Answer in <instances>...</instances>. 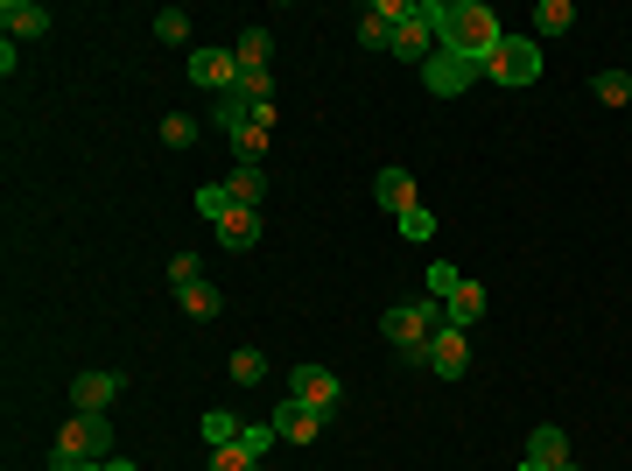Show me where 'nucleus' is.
<instances>
[{"label": "nucleus", "instance_id": "nucleus-10", "mask_svg": "<svg viewBox=\"0 0 632 471\" xmlns=\"http://www.w3.org/2000/svg\"><path fill=\"white\" fill-rule=\"evenodd\" d=\"M422 366L436 373V380H464V366H471V345H464V331H457V324H443L436 338H428Z\"/></svg>", "mask_w": 632, "mask_h": 471}, {"label": "nucleus", "instance_id": "nucleus-8", "mask_svg": "<svg viewBox=\"0 0 632 471\" xmlns=\"http://www.w3.org/2000/svg\"><path fill=\"white\" fill-rule=\"evenodd\" d=\"M478 78H485V71H478L471 57H457V50H436V57L422 63V85H428L436 99H457L464 85H478Z\"/></svg>", "mask_w": 632, "mask_h": 471}, {"label": "nucleus", "instance_id": "nucleus-18", "mask_svg": "<svg viewBox=\"0 0 632 471\" xmlns=\"http://www.w3.org/2000/svg\"><path fill=\"white\" fill-rule=\"evenodd\" d=\"M218 239L233 246V254H246V246H260V212H246V205H233L218 218Z\"/></svg>", "mask_w": 632, "mask_h": 471}, {"label": "nucleus", "instance_id": "nucleus-32", "mask_svg": "<svg viewBox=\"0 0 632 471\" xmlns=\"http://www.w3.org/2000/svg\"><path fill=\"white\" fill-rule=\"evenodd\" d=\"M464 275H457V267H450V261H436V267H428V296H443L450 303V288H457Z\"/></svg>", "mask_w": 632, "mask_h": 471}, {"label": "nucleus", "instance_id": "nucleus-14", "mask_svg": "<svg viewBox=\"0 0 632 471\" xmlns=\"http://www.w3.org/2000/svg\"><path fill=\"white\" fill-rule=\"evenodd\" d=\"M275 436H282V443H316V436H324V415L303 409V401L288 394L282 409H275Z\"/></svg>", "mask_w": 632, "mask_h": 471}, {"label": "nucleus", "instance_id": "nucleus-5", "mask_svg": "<svg viewBox=\"0 0 632 471\" xmlns=\"http://www.w3.org/2000/svg\"><path fill=\"white\" fill-rule=\"evenodd\" d=\"M485 78H492V85H513V92H521V85H534V78H541V42L506 29L500 50L485 57Z\"/></svg>", "mask_w": 632, "mask_h": 471}, {"label": "nucleus", "instance_id": "nucleus-33", "mask_svg": "<svg viewBox=\"0 0 632 471\" xmlns=\"http://www.w3.org/2000/svg\"><path fill=\"white\" fill-rule=\"evenodd\" d=\"M57 471H112V458L106 464H57Z\"/></svg>", "mask_w": 632, "mask_h": 471}, {"label": "nucleus", "instance_id": "nucleus-16", "mask_svg": "<svg viewBox=\"0 0 632 471\" xmlns=\"http://www.w3.org/2000/svg\"><path fill=\"white\" fill-rule=\"evenodd\" d=\"M485 310H492V288L485 282H457V288H450V324H457V331H471V324H478L485 317Z\"/></svg>", "mask_w": 632, "mask_h": 471}, {"label": "nucleus", "instance_id": "nucleus-12", "mask_svg": "<svg viewBox=\"0 0 632 471\" xmlns=\"http://www.w3.org/2000/svg\"><path fill=\"white\" fill-rule=\"evenodd\" d=\"M190 78L205 85L211 99H225V92H239V63H233V50H190Z\"/></svg>", "mask_w": 632, "mask_h": 471}, {"label": "nucleus", "instance_id": "nucleus-15", "mask_svg": "<svg viewBox=\"0 0 632 471\" xmlns=\"http://www.w3.org/2000/svg\"><path fill=\"white\" fill-rule=\"evenodd\" d=\"M373 197H379V205H387L394 218L422 205V197H415V176H408V169H401V163H387V169H379V176H373Z\"/></svg>", "mask_w": 632, "mask_h": 471}, {"label": "nucleus", "instance_id": "nucleus-29", "mask_svg": "<svg viewBox=\"0 0 632 471\" xmlns=\"http://www.w3.org/2000/svg\"><path fill=\"white\" fill-rule=\"evenodd\" d=\"M197 212H205L211 226H218V218L233 212V190H225V184H205V190H197Z\"/></svg>", "mask_w": 632, "mask_h": 471}, {"label": "nucleus", "instance_id": "nucleus-26", "mask_svg": "<svg viewBox=\"0 0 632 471\" xmlns=\"http://www.w3.org/2000/svg\"><path fill=\"white\" fill-rule=\"evenodd\" d=\"M197 282H205V261H197V254H176V261H169V288L184 296V288H197Z\"/></svg>", "mask_w": 632, "mask_h": 471}, {"label": "nucleus", "instance_id": "nucleus-1", "mask_svg": "<svg viewBox=\"0 0 632 471\" xmlns=\"http://www.w3.org/2000/svg\"><path fill=\"white\" fill-rule=\"evenodd\" d=\"M436 36H443V50H457V57H471L485 71V57L500 50V14L485 8V0H443L436 8Z\"/></svg>", "mask_w": 632, "mask_h": 471}, {"label": "nucleus", "instance_id": "nucleus-9", "mask_svg": "<svg viewBox=\"0 0 632 471\" xmlns=\"http://www.w3.org/2000/svg\"><path fill=\"white\" fill-rule=\"evenodd\" d=\"M267 443H282L275 422H254V430H239V443H218V451H211V471H260V451H267Z\"/></svg>", "mask_w": 632, "mask_h": 471}, {"label": "nucleus", "instance_id": "nucleus-24", "mask_svg": "<svg viewBox=\"0 0 632 471\" xmlns=\"http://www.w3.org/2000/svg\"><path fill=\"white\" fill-rule=\"evenodd\" d=\"M591 92H598V106H632V78L625 71H598Z\"/></svg>", "mask_w": 632, "mask_h": 471}, {"label": "nucleus", "instance_id": "nucleus-13", "mask_svg": "<svg viewBox=\"0 0 632 471\" xmlns=\"http://www.w3.org/2000/svg\"><path fill=\"white\" fill-rule=\"evenodd\" d=\"M0 29H8V42H29L50 29V8L42 0H0Z\"/></svg>", "mask_w": 632, "mask_h": 471}, {"label": "nucleus", "instance_id": "nucleus-6", "mask_svg": "<svg viewBox=\"0 0 632 471\" xmlns=\"http://www.w3.org/2000/svg\"><path fill=\"white\" fill-rule=\"evenodd\" d=\"M288 394H296L303 409H316L324 422L345 409V380H337L330 366H296V373H288Z\"/></svg>", "mask_w": 632, "mask_h": 471}, {"label": "nucleus", "instance_id": "nucleus-3", "mask_svg": "<svg viewBox=\"0 0 632 471\" xmlns=\"http://www.w3.org/2000/svg\"><path fill=\"white\" fill-rule=\"evenodd\" d=\"M112 458V415H71L57 436V464H106Z\"/></svg>", "mask_w": 632, "mask_h": 471}, {"label": "nucleus", "instance_id": "nucleus-35", "mask_svg": "<svg viewBox=\"0 0 632 471\" xmlns=\"http://www.w3.org/2000/svg\"><path fill=\"white\" fill-rule=\"evenodd\" d=\"M521 471H549V464H534V458H521Z\"/></svg>", "mask_w": 632, "mask_h": 471}, {"label": "nucleus", "instance_id": "nucleus-31", "mask_svg": "<svg viewBox=\"0 0 632 471\" xmlns=\"http://www.w3.org/2000/svg\"><path fill=\"white\" fill-rule=\"evenodd\" d=\"M162 141H169V148H190V141H197V120H190V114H169V120H162Z\"/></svg>", "mask_w": 632, "mask_h": 471}, {"label": "nucleus", "instance_id": "nucleus-36", "mask_svg": "<svg viewBox=\"0 0 632 471\" xmlns=\"http://www.w3.org/2000/svg\"><path fill=\"white\" fill-rule=\"evenodd\" d=\"M562 471H576V464H562Z\"/></svg>", "mask_w": 632, "mask_h": 471}, {"label": "nucleus", "instance_id": "nucleus-7", "mask_svg": "<svg viewBox=\"0 0 632 471\" xmlns=\"http://www.w3.org/2000/svg\"><path fill=\"white\" fill-rule=\"evenodd\" d=\"M401 14H408V0H366V8L352 14V36L366 42V50H394V29Z\"/></svg>", "mask_w": 632, "mask_h": 471}, {"label": "nucleus", "instance_id": "nucleus-2", "mask_svg": "<svg viewBox=\"0 0 632 471\" xmlns=\"http://www.w3.org/2000/svg\"><path fill=\"white\" fill-rule=\"evenodd\" d=\"M450 324V303H401V310H387L379 317V338H387L394 352H408V366H422V352H428V338Z\"/></svg>", "mask_w": 632, "mask_h": 471}, {"label": "nucleus", "instance_id": "nucleus-21", "mask_svg": "<svg viewBox=\"0 0 632 471\" xmlns=\"http://www.w3.org/2000/svg\"><path fill=\"white\" fill-rule=\"evenodd\" d=\"M176 303H184V317H190V324H211V317H218V310H225V296H218V288H211V282H197V288H184V296H176Z\"/></svg>", "mask_w": 632, "mask_h": 471}, {"label": "nucleus", "instance_id": "nucleus-30", "mask_svg": "<svg viewBox=\"0 0 632 471\" xmlns=\"http://www.w3.org/2000/svg\"><path fill=\"white\" fill-rule=\"evenodd\" d=\"M205 443H211V451H218V443H239V422L225 415V409H211L205 415Z\"/></svg>", "mask_w": 632, "mask_h": 471}, {"label": "nucleus", "instance_id": "nucleus-25", "mask_svg": "<svg viewBox=\"0 0 632 471\" xmlns=\"http://www.w3.org/2000/svg\"><path fill=\"white\" fill-rule=\"evenodd\" d=\"M211 114H218V127H225V134H239L246 120H254V99H239V92H225V99L211 106Z\"/></svg>", "mask_w": 632, "mask_h": 471}, {"label": "nucleus", "instance_id": "nucleus-19", "mask_svg": "<svg viewBox=\"0 0 632 471\" xmlns=\"http://www.w3.org/2000/svg\"><path fill=\"white\" fill-rule=\"evenodd\" d=\"M267 57H275V29H239V42H233L239 71H267Z\"/></svg>", "mask_w": 632, "mask_h": 471}, {"label": "nucleus", "instance_id": "nucleus-4", "mask_svg": "<svg viewBox=\"0 0 632 471\" xmlns=\"http://www.w3.org/2000/svg\"><path fill=\"white\" fill-rule=\"evenodd\" d=\"M436 8H443V0H408V14H401V29H394V57H401V63H415V71L443 50V36H436Z\"/></svg>", "mask_w": 632, "mask_h": 471}, {"label": "nucleus", "instance_id": "nucleus-20", "mask_svg": "<svg viewBox=\"0 0 632 471\" xmlns=\"http://www.w3.org/2000/svg\"><path fill=\"white\" fill-rule=\"evenodd\" d=\"M225 190H233V205L260 212V197H267V169H260V163H239V169H233V184H225Z\"/></svg>", "mask_w": 632, "mask_h": 471}, {"label": "nucleus", "instance_id": "nucleus-34", "mask_svg": "<svg viewBox=\"0 0 632 471\" xmlns=\"http://www.w3.org/2000/svg\"><path fill=\"white\" fill-rule=\"evenodd\" d=\"M112 471H141V464H127V458H112Z\"/></svg>", "mask_w": 632, "mask_h": 471}, {"label": "nucleus", "instance_id": "nucleus-28", "mask_svg": "<svg viewBox=\"0 0 632 471\" xmlns=\"http://www.w3.org/2000/svg\"><path fill=\"white\" fill-rule=\"evenodd\" d=\"M394 226H401V239H436V212H428V205H415V212H401Z\"/></svg>", "mask_w": 632, "mask_h": 471}, {"label": "nucleus", "instance_id": "nucleus-11", "mask_svg": "<svg viewBox=\"0 0 632 471\" xmlns=\"http://www.w3.org/2000/svg\"><path fill=\"white\" fill-rule=\"evenodd\" d=\"M120 394H127L120 373H78V380H71V409H78V415H106Z\"/></svg>", "mask_w": 632, "mask_h": 471}, {"label": "nucleus", "instance_id": "nucleus-27", "mask_svg": "<svg viewBox=\"0 0 632 471\" xmlns=\"http://www.w3.org/2000/svg\"><path fill=\"white\" fill-rule=\"evenodd\" d=\"M155 42H190V14L184 8H162V14H155Z\"/></svg>", "mask_w": 632, "mask_h": 471}, {"label": "nucleus", "instance_id": "nucleus-23", "mask_svg": "<svg viewBox=\"0 0 632 471\" xmlns=\"http://www.w3.org/2000/svg\"><path fill=\"white\" fill-rule=\"evenodd\" d=\"M225 373H233V380H239V387H260V380H267V359H260L254 345H239L233 359H225Z\"/></svg>", "mask_w": 632, "mask_h": 471}, {"label": "nucleus", "instance_id": "nucleus-22", "mask_svg": "<svg viewBox=\"0 0 632 471\" xmlns=\"http://www.w3.org/2000/svg\"><path fill=\"white\" fill-rule=\"evenodd\" d=\"M570 29H576L570 0H541V8H534V36H570Z\"/></svg>", "mask_w": 632, "mask_h": 471}, {"label": "nucleus", "instance_id": "nucleus-17", "mask_svg": "<svg viewBox=\"0 0 632 471\" xmlns=\"http://www.w3.org/2000/svg\"><path fill=\"white\" fill-rule=\"evenodd\" d=\"M527 458L534 464H549V471H562V464H576V451H570V436L555 430V422H541V430L527 436Z\"/></svg>", "mask_w": 632, "mask_h": 471}]
</instances>
